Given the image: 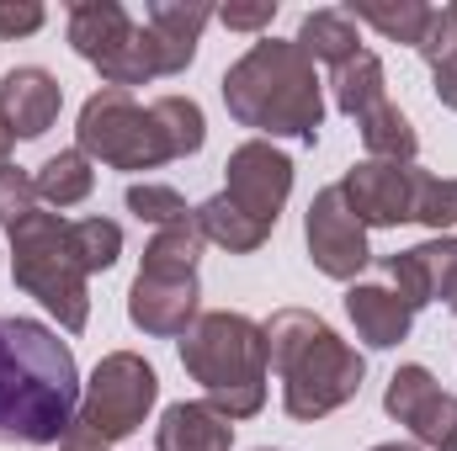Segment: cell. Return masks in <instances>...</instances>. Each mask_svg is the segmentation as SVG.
<instances>
[{"label":"cell","instance_id":"6da1fadb","mask_svg":"<svg viewBox=\"0 0 457 451\" xmlns=\"http://www.w3.org/2000/svg\"><path fill=\"white\" fill-rule=\"evenodd\" d=\"M75 414V350L37 319L0 314V447H59Z\"/></svg>","mask_w":457,"mask_h":451},{"label":"cell","instance_id":"7a4b0ae2","mask_svg":"<svg viewBox=\"0 0 457 451\" xmlns=\"http://www.w3.org/2000/svg\"><path fill=\"white\" fill-rule=\"evenodd\" d=\"M224 107L239 127H255L266 138L314 144L325 127V96H320L314 59L282 37H261V43H250L245 59L228 64Z\"/></svg>","mask_w":457,"mask_h":451},{"label":"cell","instance_id":"3957f363","mask_svg":"<svg viewBox=\"0 0 457 451\" xmlns=\"http://www.w3.org/2000/svg\"><path fill=\"white\" fill-rule=\"evenodd\" d=\"M266 330V350H271V366L282 377V409L303 425L325 420L345 409L361 382H367V361L356 345H345L320 314L309 308H277Z\"/></svg>","mask_w":457,"mask_h":451},{"label":"cell","instance_id":"277c9868","mask_svg":"<svg viewBox=\"0 0 457 451\" xmlns=\"http://www.w3.org/2000/svg\"><path fill=\"white\" fill-rule=\"evenodd\" d=\"M181 366L228 420H255L266 409V330L250 314H203L181 340Z\"/></svg>","mask_w":457,"mask_h":451},{"label":"cell","instance_id":"5b68a950","mask_svg":"<svg viewBox=\"0 0 457 451\" xmlns=\"http://www.w3.org/2000/svg\"><path fill=\"white\" fill-rule=\"evenodd\" d=\"M11 282L37 298L59 330L80 335L91 324V292H86V266L75 255L70 224L59 213H27L11 228Z\"/></svg>","mask_w":457,"mask_h":451},{"label":"cell","instance_id":"8992f818","mask_svg":"<svg viewBox=\"0 0 457 451\" xmlns=\"http://www.w3.org/2000/svg\"><path fill=\"white\" fill-rule=\"evenodd\" d=\"M75 138H80V154L86 160H102L112 170H160L170 160L165 149V133L149 107L133 102V91H117L102 86L75 122Z\"/></svg>","mask_w":457,"mask_h":451},{"label":"cell","instance_id":"52a82bcc","mask_svg":"<svg viewBox=\"0 0 457 451\" xmlns=\"http://www.w3.org/2000/svg\"><path fill=\"white\" fill-rule=\"evenodd\" d=\"M154 398H160L154 366L144 356H133V350H112V356L96 361L91 382L80 388V414L75 420L112 447V441H128L144 425V414L154 409Z\"/></svg>","mask_w":457,"mask_h":451},{"label":"cell","instance_id":"ba28073f","mask_svg":"<svg viewBox=\"0 0 457 451\" xmlns=\"http://www.w3.org/2000/svg\"><path fill=\"white\" fill-rule=\"evenodd\" d=\"M70 43H75V53L86 64L102 70V80L117 86V91L154 80L149 48H144V27L117 0H80V5H70Z\"/></svg>","mask_w":457,"mask_h":451},{"label":"cell","instance_id":"9c48e42d","mask_svg":"<svg viewBox=\"0 0 457 451\" xmlns=\"http://www.w3.org/2000/svg\"><path fill=\"white\" fill-rule=\"evenodd\" d=\"M224 176H228V186H224L228 202H234L245 218L277 228L287 197H293V160H287L271 138H250V144H239V149L228 154Z\"/></svg>","mask_w":457,"mask_h":451},{"label":"cell","instance_id":"30bf717a","mask_svg":"<svg viewBox=\"0 0 457 451\" xmlns=\"http://www.w3.org/2000/svg\"><path fill=\"white\" fill-rule=\"evenodd\" d=\"M303 244H309L314 266H320L330 282H356V276L367 271V260H372L367 228H361V218L345 208L341 186L314 192V202H309V213H303Z\"/></svg>","mask_w":457,"mask_h":451},{"label":"cell","instance_id":"8fae6325","mask_svg":"<svg viewBox=\"0 0 457 451\" xmlns=\"http://www.w3.org/2000/svg\"><path fill=\"white\" fill-rule=\"evenodd\" d=\"M383 409L410 425V436L431 451H457V393H442V382L426 372V366H399L388 377V393H383Z\"/></svg>","mask_w":457,"mask_h":451},{"label":"cell","instance_id":"7c38bea8","mask_svg":"<svg viewBox=\"0 0 457 451\" xmlns=\"http://www.w3.org/2000/svg\"><path fill=\"white\" fill-rule=\"evenodd\" d=\"M415 170L420 165H388V160H361L341 181L345 208L361 218V228H399L415 224Z\"/></svg>","mask_w":457,"mask_h":451},{"label":"cell","instance_id":"4fadbf2b","mask_svg":"<svg viewBox=\"0 0 457 451\" xmlns=\"http://www.w3.org/2000/svg\"><path fill=\"white\" fill-rule=\"evenodd\" d=\"M197 303H203L197 271L170 276V271H144V266H138V276H133V287H128V319H133L144 335H160V340L187 335V330L203 319Z\"/></svg>","mask_w":457,"mask_h":451},{"label":"cell","instance_id":"5bb4252c","mask_svg":"<svg viewBox=\"0 0 457 451\" xmlns=\"http://www.w3.org/2000/svg\"><path fill=\"white\" fill-rule=\"evenodd\" d=\"M383 271H388V287L410 303V314H420L426 303H447V292L457 282V239L436 234L415 250H399V255L383 260Z\"/></svg>","mask_w":457,"mask_h":451},{"label":"cell","instance_id":"9a60e30c","mask_svg":"<svg viewBox=\"0 0 457 451\" xmlns=\"http://www.w3.org/2000/svg\"><path fill=\"white\" fill-rule=\"evenodd\" d=\"M208 21H213L208 0H154L144 21V48H149L154 75H181L197 59V37Z\"/></svg>","mask_w":457,"mask_h":451},{"label":"cell","instance_id":"2e32d148","mask_svg":"<svg viewBox=\"0 0 457 451\" xmlns=\"http://www.w3.org/2000/svg\"><path fill=\"white\" fill-rule=\"evenodd\" d=\"M64 107V86L37 70V64H21V70H5L0 75V122L16 133V138H43Z\"/></svg>","mask_w":457,"mask_h":451},{"label":"cell","instance_id":"e0dca14e","mask_svg":"<svg viewBox=\"0 0 457 451\" xmlns=\"http://www.w3.org/2000/svg\"><path fill=\"white\" fill-rule=\"evenodd\" d=\"M345 314L372 350H394L399 340H410V324H415L410 303L394 287H378V282H351L345 287Z\"/></svg>","mask_w":457,"mask_h":451},{"label":"cell","instance_id":"ac0fdd59","mask_svg":"<svg viewBox=\"0 0 457 451\" xmlns=\"http://www.w3.org/2000/svg\"><path fill=\"white\" fill-rule=\"evenodd\" d=\"M234 447V420L219 414L208 398L203 404H170L154 425V451H228Z\"/></svg>","mask_w":457,"mask_h":451},{"label":"cell","instance_id":"d6986e66","mask_svg":"<svg viewBox=\"0 0 457 451\" xmlns=\"http://www.w3.org/2000/svg\"><path fill=\"white\" fill-rule=\"evenodd\" d=\"M361 127V144H367V160H388V165H415L420 154V138L410 127V117L399 112L394 102H378L367 117H356Z\"/></svg>","mask_w":457,"mask_h":451},{"label":"cell","instance_id":"ffe728a7","mask_svg":"<svg viewBox=\"0 0 457 451\" xmlns=\"http://www.w3.org/2000/svg\"><path fill=\"white\" fill-rule=\"evenodd\" d=\"M293 43H298L309 59L330 64V70H341L345 59H356V53H361V48H356V21H351L345 11H336V5H325V11H309Z\"/></svg>","mask_w":457,"mask_h":451},{"label":"cell","instance_id":"44dd1931","mask_svg":"<svg viewBox=\"0 0 457 451\" xmlns=\"http://www.w3.org/2000/svg\"><path fill=\"white\" fill-rule=\"evenodd\" d=\"M197 228H203L208 244H219V250H228V255H250V250H261V244L271 239V228L255 224V218H245L224 192L208 197V202L197 208Z\"/></svg>","mask_w":457,"mask_h":451},{"label":"cell","instance_id":"7402d4cb","mask_svg":"<svg viewBox=\"0 0 457 451\" xmlns=\"http://www.w3.org/2000/svg\"><path fill=\"white\" fill-rule=\"evenodd\" d=\"M37 197L43 202H54V208H80L86 197H91V186H96V170H91V160L80 154V149H59V154H48L43 165H37Z\"/></svg>","mask_w":457,"mask_h":451},{"label":"cell","instance_id":"603a6c76","mask_svg":"<svg viewBox=\"0 0 457 451\" xmlns=\"http://www.w3.org/2000/svg\"><path fill=\"white\" fill-rule=\"evenodd\" d=\"M330 86H336V107L345 117H367L378 102H388V91H383V59L367 53V48L356 59H345Z\"/></svg>","mask_w":457,"mask_h":451},{"label":"cell","instance_id":"cb8c5ba5","mask_svg":"<svg viewBox=\"0 0 457 451\" xmlns=\"http://www.w3.org/2000/svg\"><path fill=\"white\" fill-rule=\"evenodd\" d=\"M149 112H154L160 133H165L170 160H187V154H197L208 144V117H203V107L192 96H160V102H149Z\"/></svg>","mask_w":457,"mask_h":451},{"label":"cell","instance_id":"d4e9b609","mask_svg":"<svg viewBox=\"0 0 457 451\" xmlns=\"http://www.w3.org/2000/svg\"><path fill=\"white\" fill-rule=\"evenodd\" d=\"M203 228H197V208H192V218L187 224H170L160 228L154 239H149V250H144V271H170V276H187V271H197V260H203Z\"/></svg>","mask_w":457,"mask_h":451},{"label":"cell","instance_id":"484cf974","mask_svg":"<svg viewBox=\"0 0 457 451\" xmlns=\"http://www.w3.org/2000/svg\"><path fill=\"white\" fill-rule=\"evenodd\" d=\"M345 16L351 21H367V27H378L388 43H410V48H420V37H426V21H431V5H420V0H399V5H378V0H351L345 5Z\"/></svg>","mask_w":457,"mask_h":451},{"label":"cell","instance_id":"4316f807","mask_svg":"<svg viewBox=\"0 0 457 451\" xmlns=\"http://www.w3.org/2000/svg\"><path fill=\"white\" fill-rule=\"evenodd\" d=\"M415 224L447 234L457 224V176H431L415 170Z\"/></svg>","mask_w":457,"mask_h":451},{"label":"cell","instance_id":"83f0119b","mask_svg":"<svg viewBox=\"0 0 457 451\" xmlns=\"http://www.w3.org/2000/svg\"><path fill=\"white\" fill-rule=\"evenodd\" d=\"M70 239H75V255H80L86 276L91 271H112L117 255H122V228L112 218H80V224H70Z\"/></svg>","mask_w":457,"mask_h":451},{"label":"cell","instance_id":"f1b7e54d","mask_svg":"<svg viewBox=\"0 0 457 451\" xmlns=\"http://www.w3.org/2000/svg\"><path fill=\"white\" fill-rule=\"evenodd\" d=\"M128 213H133L138 224H154V228H170V224H187V218H192L187 197H181L176 186H154V181L128 186Z\"/></svg>","mask_w":457,"mask_h":451},{"label":"cell","instance_id":"f546056e","mask_svg":"<svg viewBox=\"0 0 457 451\" xmlns=\"http://www.w3.org/2000/svg\"><path fill=\"white\" fill-rule=\"evenodd\" d=\"M27 213H37V181L16 165H0V228L11 234Z\"/></svg>","mask_w":457,"mask_h":451},{"label":"cell","instance_id":"4dcf8cb0","mask_svg":"<svg viewBox=\"0 0 457 451\" xmlns=\"http://www.w3.org/2000/svg\"><path fill=\"white\" fill-rule=\"evenodd\" d=\"M415 53H420V59H426L431 70H436L442 59H453V53H457V16L447 11V5H442V11L431 5V21H426V37H420V48H415Z\"/></svg>","mask_w":457,"mask_h":451},{"label":"cell","instance_id":"1f68e13d","mask_svg":"<svg viewBox=\"0 0 457 451\" xmlns=\"http://www.w3.org/2000/svg\"><path fill=\"white\" fill-rule=\"evenodd\" d=\"M43 21H48V11H43L37 0H0V37H5V43L32 37Z\"/></svg>","mask_w":457,"mask_h":451},{"label":"cell","instance_id":"d6a6232c","mask_svg":"<svg viewBox=\"0 0 457 451\" xmlns=\"http://www.w3.org/2000/svg\"><path fill=\"white\" fill-rule=\"evenodd\" d=\"M224 27L234 32H261V27H271V16H277V0H261V5H224V11H213Z\"/></svg>","mask_w":457,"mask_h":451},{"label":"cell","instance_id":"836d02e7","mask_svg":"<svg viewBox=\"0 0 457 451\" xmlns=\"http://www.w3.org/2000/svg\"><path fill=\"white\" fill-rule=\"evenodd\" d=\"M431 86H436V102L457 112V53H453V59H442V64L431 70Z\"/></svg>","mask_w":457,"mask_h":451},{"label":"cell","instance_id":"e575fe53","mask_svg":"<svg viewBox=\"0 0 457 451\" xmlns=\"http://www.w3.org/2000/svg\"><path fill=\"white\" fill-rule=\"evenodd\" d=\"M59 451H107V441H102L96 430H86V425L75 420V425L64 430V441H59Z\"/></svg>","mask_w":457,"mask_h":451},{"label":"cell","instance_id":"d590c367","mask_svg":"<svg viewBox=\"0 0 457 451\" xmlns=\"http://www.w3.org/2000/svg\"><path fill=\"white\" fill-rule=\"evenodd\" d=\"M11 144H16V133L0 122V165H11Z\"/></svg>","mask_w":457,"mask_h":451},{"label":"cell","instance_id":"8d00e7d4","mask_svg":"<svg viewBox=\"0 0 457 451\" xmlns=\"http://www.w3.org/2000/svg\"><path fill=\"white\" fill-rule=\"evenodd\" d=\"M372 451H426V447H404V441H383V447H372Z\"/></svg>","mask_w":457,"mask_h":451},{"label":"cell","instance_id":"74e56055","mask_svg":"<svg viewBox=\"0 0 457 451\" xmlns=\"http://www.w3.org/2000/svg\"><path fill=\"white\" fill-rule=\"evenodd\" d=\"M447 308H453V314H457V282H453V292H447Z\"/></svg>","mask_w":457,"mask_h":451},{"label":"cell","instance_id":"f35d334b","mask_svg":"<svg viewBox=\"0 0 457 451\" xmlns=\"http://www.w3.org/2000/svg\"><path fill=\"white\" fill-rule=\"evenodd\" d=\"M255 451H282V447H255Z\"/></svg>","mask_w":457,"mask_h":451},{"label":"cell","instance_id":"ab89813d","mask_svg":"<svg viewBox=\"0 0 457 451\" xmlns=\"http://www.w3.org/2000/svg\"><path fill=\"white\" fill-rule=\"evenodd\" d=\"M447 11H453V16H457V5H447Z\"/></svg>","mask_w":457,"mask_h":451}]
</instances>
